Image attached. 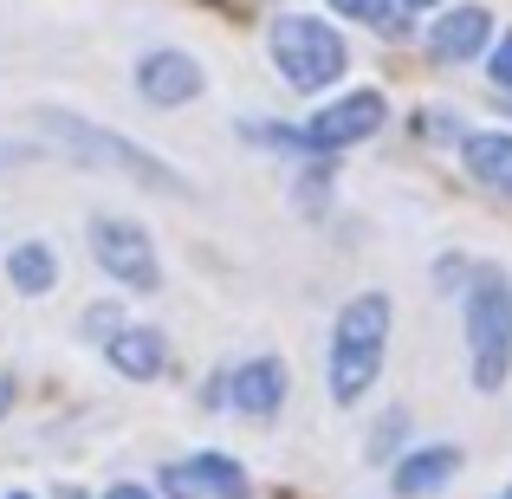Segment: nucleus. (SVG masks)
<instances>
[{"label": "nucleus", "instance_id": "nucleus-1", "mask_svg": "<svg viewBox=\"0 0 512 499\" xmlns=\"http://www.w3.org/2000/svg\"><path fill=\"white\" fill-rule=\"evenodd\" d=\"M383 350H389V299L357 292L338 312V331H331V396L357 402L383 370Z\"/></svg>", "mask_w": 512, "mask_h": 499}, {"label": "nucleus", "instance_id": "nucleus-2", "mask_svg": "<svg viewBox=\"0 0 512 499\" xmlns=\"http://www.w3.org/2000/svg\"><path fill=\"white\" fill-rule=\"evenodd\" d=\"M467 357L474 389H500L512 370V279L500 266H480L467 286Z\"/></svg>", "mask_w": 512, "mask_h": 499}, {"label": "nucleus", "instance_id": "nucleus-3", "mask_svg": "<svg viewBox=\"0 0 512 499\" xmlns=\"http://www.w3.org/2000/svg\"><path fill=\"white\" fill-rule=\"evenodd\" d=\"M273 59H279V72H286L292 91H325V85L344 78L350 52H344V39L331 33L325 20L286 13V20H273Z\"/></svg>", "mask_w": 512, "mask_h": 499}, {"label": "nucleus", "instance_id": "nucleus-4", "mask_svg": "<svg viewBox=\"0 0 512 499\" xmlns=\"http://www.w3.org/2000/svg\"><path fill=\"white\" fill-rule=\"evenodd\" d=\"M91 253H98V266L117 279V286H130V292H156V286H163L156 247H150V234H143L137 221L98 214V221H91Z\"/></svg>", "mask_w": 512, "mask_h": 499}, {"label": "nucleus", "instance_id": "nucleus-5", "mask_svg": "<svg viewBox=\"0 0 512 499\" xmlns=\"http://www.w3.org/2000/svg\"><path fill=\"white\" fill-rule=\"evenodd\" d=\"M383 117H389L383 91H350V98L325 104V111L299 130V150H318V156H325V150H350V143L376 137V130H383Z\"/></svg>", "mask_w": 512, "mask_h": 499}, {"label": "nucleus", "instance_id": "nucleus-6", "mask_svg": "<svg viewBox=\"0 0 512 499\" xmlns=\"http://www.w3.org/2000/svg\"><path fill=\"white\" fill-rule=\"evenodd\" d=\"M52 130H65V143H72L78 156H91V163H117V169H130L137 182H156V188H182V175L163 169L156 156H143V150H130L124 137H111V130H98V124H78V117H59L52 111L46 117Z\"/></svg>", "mask_w": 512, "mask_h": 499}, {"label": "nucleus", "instance_id": "nucleus-7", "mask_svg": "<svg viewBox=\"0 0 512 499\" xmlns=\"http://www.w3.org/2000/svg\"><path fill=\"white\" fill-rule=\"evenodd\" d=\"M163 493H169V499H247V467L227 461V454L169 461V467H163Z\"/></svg>", "mask_w": 512, "mask_h": 499}, {"label": "nucleus", "instance_id": "nucleus-8", "mask_svg": "<svg viewBox=\"0 0 512 499\" xmlns=\"http://www.w3.org/2000/svg\"><path fill=\"white\" fill-rule=\"evenodd\" d=\"M461 474V448H448V441H435V448H415V454H402L396 461V499H428V493H441L448 480Z\"/></svg>", "mask_w": 512, "mask_h": 499}, {"label": "nucleus", "instance_id": "nucleus-9", "mask_svg": "<svg viewBox=\"0 0 512 499\" xmlns=\"http://www.w3.org/2000/svg\"><path fill=\"white\" fill-rule=\"evenodd\" d=\"M137 85L150 104H188L201 91V65L188 59V52H150V59L137 65Z\"/></svg>", "mask_w": 512, "mask_h": 499}, {"label": "nucleus", "instance_id": "nucleus-10", "mask_svg": "<svg viewBox=\"0 0 512 499\" xmlns=\"http://www.w3.org/2000/svg\"><path fill=\"white\" fill-rule=\"evenodd\" d=\"M487 33H493L487 7H454V13H441V20L428 26V52H435L441 65H461V59H474V52L487 46Z\"/></svg>", "mask_w": 512, "mask_h": 499}, {"label": "nucleus", "instance_id": "nucleus-11", "mask_svg": "<svg viewBox=\"0 0 512 499\" xmlns=\"http://www.w3.org/2000/svg\"><path fill=\"white\" fill-rule=\"evenodd\" d=\"M227 389H234L240 415H279V402H286V363L253 357V363H240V370L227 376Z\"/></svg>", "mask_w": 512, "mask_h": 499}, {"label": "nucleus", "instance_id": "nucleus-12", "mask_svg": "<svg viewBox=\"0 0 512 499\" xmlns=\"http://www.w3.org/2000/svg\"><path fill=\"white\" fill-rule=\"evenodd\" d=\"M104 350H111V363H117L124 376H137V383H150V376H163V363H169L163 337H156V331H137V325H124V331H117V337H111Z\"/></svg>", "mask_w": 512, "mask_h": 499}, {"label": "nucleus", "instance_id": "nucleus-13", "mask_svg": "<svg viewBox=\"0 0 512 499\" xmlns=\"http://www.w3.org/2000/svg\"><path fill=\"white\" fill-rule=\"evenodd\" d=\"M467 169H474L487 188L512 195V137L506 130H474V137H467Z\"/></svg>", "mask_w": 512, "mask_h": 499}, {"label": "nucleus", "instance_id": "nucleus-14", "mask_svg": "<svg viewBox=\"0 0 512 499\" xmlns=\"http://www.w3.org/2000/svg\"><path fill=\"white\" fill-rule=\"evenodd\" d=\"M7 279H13V292H52V279H59V260H52V247L26 240V247H13Z\"/></svg>", "mask_w": 512, "mask_h": 499}, {"label": "nucleus", "instance_id": "nucleus-15", "mask_svg": "<svg viewBox=\"0 0 512 499\" xmlns=\"http://www.w3.org/2000/svg\"><path fill=\"white\" fill-rule=\"evenodd\" d=\"M344 20H363V26H396V0H331Z\"/></svg>", "mask_w": 512, "mask_h": 499}, {"label": "nucleus", "instance_id": "nucleus-16", "mask_svg": "<svg viewBox=\"0 0 512 499\" xmlns=\"http://www.w3.org/2000/svg\"><path fill=\"white\" fill-rule=\"evenodd\" d=\"M493 85L512 91V33L500 39V46H493Z\"/></svg>", "mask_w": 512, "mask_h": 499}, {"label": "nucleus", "instance_id": "nucleus-17", "mask_svg": "<svg viewBox=\"0 0 512 499\" xmlns=\"http://www.w3.org/2000/svg\"><path fill=\"white\" fill-rule=\"evenodd\" d=\"M13 409V376H0V415Z\"/></svg>", "mask_w": 512, "mask_h": 499}, {"label": "nucleus", "instance_id": "nucleus-18", "mask_svg": "<svg viewBox=\"0 0 512 499\" xmlns=\"http://www.w3.org/2000/svg\"><path fill=\"white\" fill-rule=\"evenodd\" d=\"M104 499H150V493H143V487H111Z\"/></svg>", "mask_w": 512, "mask_h": 499}, {"label": "nucleus", "instance_id": "nucleus-19", "mask_svg": "<svg viewBox=\"0 0 512 499\" xmlns=\"http://www.w3.org/2000/svg\"><path fill=\"white\" fill-rule=\"evenodd\" d=\"M402 7H435V0H402Z\"/></svg>", "mask_w": 512, "mask_h": 499}, {"label": "nucleus", "instance_id": "nucleus-20", "mask_svg": "<svg viewBox=\"0 0 512 499\" xmlns=\"http://www.w3.org/2000/svg\"><path fill=\"white\" fill-rule=\"evenodd\" d=\"M7 499H26V493H7Z\"/></svg>", "mask_w": 512, "mask_h": 499}, {"label": "nucleus", "instance_id": "nucleus-21", "mask_svg": "<svg viewBox=\"0 0 512 499\" xmlns=\"http://www.w3.org/2000/svg\"><path fill=\"white\" fill-rule=\"evenodd\" d=\"M500 499H512V487H506V493H500Z\"/></svg>", "mask_w": 512, "mask_h": 499}, {"label": "nucleus", "instance_id": "nucleus-22", "mask_svg": "<svg viewBox=\"0 0 512 499\" xmlns=\"http://www.w3.org/2000/svg\"><path fill=\"white\" fill-rule=\"evenodd\" d=\"M65 499H78V493H65Z\"/></svg>", "mask_w": 512, "mask_h": 499}]
</instances>
